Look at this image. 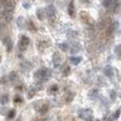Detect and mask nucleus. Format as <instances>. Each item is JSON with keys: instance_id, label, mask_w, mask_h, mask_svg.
<instances>
[{"instance_id": "obj_2", "label": "nucleus", "mask_w": 121, "mask_h": 121, "mask_svg": "<svg viewBox=\"0 0 121 121\" xmlns=\"http://www.w3.org/2000/svg\"><path fill=\"white\" fill-rule=\"evenodd\" d=\"M79 117L84 119L86 121H88L90 119H93L92 118V114H91V111L89 109H81L79 111Z\"/></svg>"}, {"instance_id": "obj_3", "label": "nucleus", "mask_w": 121, "mask_h": 121, "mask_svg": "<svg viewBox=\"0 0 121 121\" xmlns=\"http://www.w3.org/2000/svg\"><path fill=\"white\" fill-rule=\"evenodd\" d=\"M28 44H29V38L26 37V36H22L20 42H19V48L21 50H25L26 48V47L28 46Z\"/></svg>"}, {"instance_id": "obj_6", "label": "nucleus", "mask_w": 121, "mask_h": 121, "mask_svg": "<svg viewBox=\"0 0 121 121\" xmlns=\"http://www.w3.org/2000/svg\"><path fill=\"white\" fill-rule=\"evenodd\" d=\"M9 101V98H8V95H6V94H5V95H3L2 96V97H1V104L4 106V105H6V104H7V102Z\"/></svg>"}, {"instance_id": "obj_11", "label": "nucleus", "mask_w": 121, "mask_h": 121, "mask_svg": "<svg viewBox=\"0 0 121 121\" xmlns=\"http://www.w3.org/2000/svg\"><path fill=\"white\" fill-rule=\"evenodd\" d=\"M112 1L113 0H104L103 1V5L105 7H108L111 4H112Z\"/></svg>"}, {"instance_id": "obj_13", "label": "nucleus", "mask_w": 121, "mask_h": 121, "mask_svg": "<svg viewBox=\"0 0 121 121\" xmlns=\"http://www.w3.org/2000/svg\"><path fill=\"white\" fill-rule=\"evenodd\" d=\"M14 102H15V103H19V102H22V99H21L19 97H16L15 98H14Z\"/></svg>"}, {"instance_id": "obj_9", "label": "nucleus", "mask_w": 121, "mask_h": 121, "mask_svg": "<svg viewBox=\"0 0 121 121\" xmlns=\"http://www.w3.org/2000/svg\"><path fill=\"white\" fill-rule=\"evenodd\" d=\"M15 116H16V110L12 109V110H10V112L8 113L7 117H8L9 119H12V118H14V117H15Z\"/></svg>"}, {"instance_id": "obj_1", "label": "nucleus", "mask_w": 121, "mask_h": 121, "mask_svg": "<svg viewBox=\"0 0 121 121\" xmlns=\"http://www.w3.org/2000/svg\"><path fill=\"white\" fill-rule=\"evenodd\" d=\"M51 72L48 69H39L35 73V78L40 80H46L48 77H50Z\"/></svg>"}, {"instance_id": "obj_5", "label": "nucleus", "mask_w": 121, "mask_h": 121, "mask_svg": "<svg viewBox=\"0 0 121 121\" xmlns=\"http://www.w3.org/2000/svg\"><path fill=\"white\" fill-rule=\"evenodd\" d=\"M4 43L6 44L7 51H10L11 48H12V42H11L10 38H9V37H6V38H5V40H4Z\"/></svg>"}, {"instance_id": "obj_14", "label": "nucleus", "mask_w": 121, "mask_h": 121, "mask_svg": "<svg viewBox=\"0 0 121 121\" xmlns=\"http://www.w3.org/2000/svg\"><path fill=\"white\" fill-rule=\"evenodd\" d=\"M60 48H61V49H62L63 51H66V50L67 49V45H65V44H62Z\"/></svg>"}, {"instance_id": "obj_8", "label": "nucleus", "mask_w": 121, "mask_h": 121, "mask_svg": "<svg viewBox=\"0 0 121 121\" xmlns=\"http://www.w3.org/2000/svg\"><path fill=\"white\" fill-rule=\"evenodd\" d=\"M71 62H72L74 65H78L79 62L81 61V58L80 57H75V56H73V57H71Z\"/></svg>"}, {"instance_id": "obj_4", "label": "nucleus", "mask_w": 121, "mask_h": 121, "mask_svg": "<svg viewBox=\"0 0 121 121\" xmlns=\"http://www.w3.org/2000/svg\"><path fill=\"white\" fill-rule=\"evenodd\" d=\"M104 73H105V75L107 76V77H108V78H112L113 76H114V72H113V68L111 67H105V69H104Z\"/></svg>"}, {"instance_id": "obj_12", "label": "nucleus", "mask_w": 121, "mask_h": 121, "mask_svg": "<svg viewBox=\"0 0 121 121\" xmlns=\"http://www.w3.org/2000/svg\"><path fill=\"white\" fill-rule=\"evenodd\" d=\"M50 90H51V92H56V91L58 90V86L56 85H53L51 86V87H50Z\"/></svg>"}, {"instance_id": "obj_16", "label": "nucleus", "mask_w": 121, "mask_h": 121, "mask_svg": "<svg viewBox=\"0 0 121 121\" xmlns=\"http://www.w3.org/2000/svg\"><path fill=\"white\" fill-rule=\"evenodd\" d=\"M97 121H98V120H97Z\"/></svg>"}, {"instance_id": "obj_7", "label": "nucleus", "mask_w": 121, "mask_h": 121, "mask_svg": "<svg viewBox=\"0 0 121 121\" xmlns=\"http://www.w3.org/2000/svg\"><path fill=\"white\" fill-rule=\"evenodd\" d=\"M48 106L47 104H44V105H42V107L40 108V109H39V112L41 114H46L48 112Z\"/></svg>"}, {"instance_id": "obj_10", "label": "nucleus", "mask_w": 121, "mask_h": 121, "mask_svg": "<svg viewBox=\"0 0 121 121\" xmlns=\"http://www.w3.org/2000/svg\"><path fill=\"white\" fill-rule=\"evenodd\" d=\"M17 78V73H16V72H11V73H10V75H9V79H10L11 81H14V80H16Z\"/></svg>"}, {"instance_id": "obj_15", "label": "nucleus", "mask_w": 121, "mask_h": 121, "mask_svg": "<svg viewBox=\"0 0 121 121\" xmlns=\"http://www.w3.org/2000/svg\"><path fill=\"white\" fill-rule=\"evenodd\" d=\"M118 116H119V111H117V113H116L114 117H115V118H117V117H118Z\"/></svg>"}]
</instances>
